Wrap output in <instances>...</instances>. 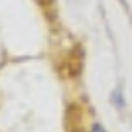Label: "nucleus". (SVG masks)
Returning <instances> with one entry per match:
<instances>
[{
	"label": "nucleus",
	"instance_id": "obj_1",
	"mask_svg": "<svg viewBox=\"0 0 132 132\" xmlns=\"http://www.w3.org/2000/svg\"><path fill=\"white\" fill-rule=\"evenodd\" d=\"M91 132H106V128L101 124V122H93L91 124Z\"/></svg>",
	"mask_w": 132,
	"mask_h": 132
},
{
	"label": "nucleus",
	"instance_id": "obj_2",
	"mask_svg": "<svg viewBox=\"0 0 132 132\" xmlns=\"http://www.w3.org/2000/svg\"><path fill=\"white\" fill-rule=\"evenodd\" d=\"M112 99H114V103H116V106H118V109H122V106H124V101L120 99V93H118V91H114Z\"/></svg>",
	"mask_w": 132,
	"mask_h": 132
}]
</instances>
